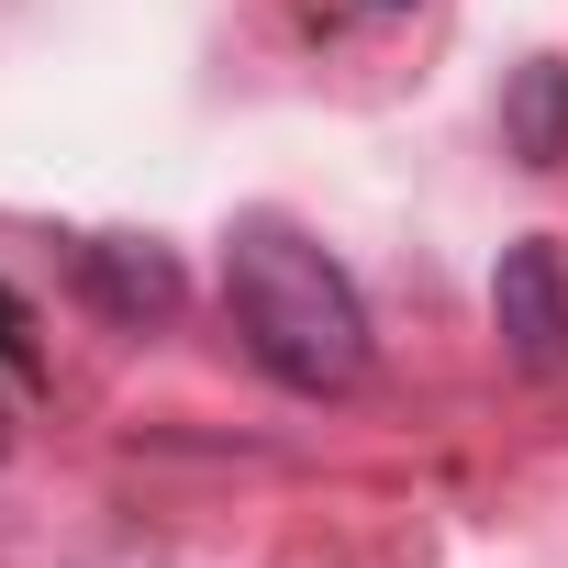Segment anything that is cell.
<instances>
[{
	"mask_svg": "<svg viewBox=\"0 0 568 568\" xmlns=\"http://www.w3.org/2000/svg\"><path fill=\"white\" fill-rule=\"evenodd\" d=\"M501 145L524 168H557L568 156V57H524L513 90H501Z\"/></svg>",
	"mask_w": 568,
	"mask_h": 568,
	"instance_id": "cell-4",
	"label": "cell"
},
{
	"mask_svg": "<svg viewBox=\"0 0 568 568\" xmlns=\"http://www.w3.org/2000/svg\"><path fill=\"white\" fill-rule=\"evenodd\" d=\"M490 324H501V357H513L524 379H557V368H568V256H557L546 234L501 245V267H490Z\"/></svg>",
	"mask_w": 568,
	"mask_h": 568,
	"instance_id": "cell-2",
	"label": "cell"
},
{
	"mask_svg": "<svg viewBox=\"0 0 568 568\" xmlns=\"http://www.w3.org/2000/svg\"><path fill=\"white\" fill-rule=\"evenodd\" d=\"M79 278H90V302H101V313H123V324H145V313H179V267H168L156 245L90 234V245H79Z\"/></svg>",
	"mask_w": 568,
	"mask_h": 568,
	"instance_id": "cell-3",
	"label": "cell"
},
{
	"mask_svg": "<svg viewBox=\"0 0 568 568\" xmlns=\"http://www.w3.org/2000/svg\"><path fill=\"white\" fill-rule=\"evenodd\" d=\"M223 302H234V335L245 357L278 379V390H357L368 379V313L346 291V267L302 234V223H278V212H245L234 245H223Z\"/></svg>",
	"mask_w": 568,
	"mask_h": 568,
	"instance_id": "cell-1",
	"label": "cell"
},
{
	"mask_svg": "<svg viewBox=\"0 0 568 568\" xmlns=\"http://www.w3.org/2000/svg\"><path fill=\"white\" fill-rule=\"evenodd\" d=\"M379 12H402V0H379Z\"/></svg>",
	"mask_w": 568,
	"mask_h": 568,
	"instance_id": "cell-6",
	"label": "cell"
},
{
	"mask_svg": "<svg viewBox=\"0 0 568 568\" xmlns=\"http://www.w3.org/2000/svg\"><path fill=\"white\" fill-rule=\"evenodd\" d=\"M0 368H23V379H34V324H23L12 291H0Z\"/></svg>",
	"mask_w": 568,
	"mask_h": 568,
	"instance_id": "cell-5",
	"label": "cell"
}]
</instances>
